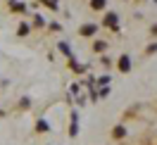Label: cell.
I'll return each mask as SVG.
<instances>
[{
  "label": "cell",
  "instance_id": "obj_1",
  "mask_svg": "<svg viewBox=\"0 0 157 145\" xmlns=\"http://www.w3.org/2000/svg\"><path fill=\"white\" fill-rule=\"evenodd\" d=\"M117 14H107V17H105V24H107V26H112V29H117Z\"/></svg>",
  "mask_w": 157,
  "mask_h": 145
},
{
  "label": "cell",
  "instance_id": "obj_2",
  "mask_svg": "<svg viewBox=\"0 0 157 145\" xmlns=\"http://www.w3.org/2000/svg\"><path fill=\"white\" fill-rule=\"evenodd\" d=\"M119 69H121V71H128V69H131V59L121 57V59H119Z\"/></svg>",
  "mask_w": 157,
  "mask_h": 145
},
{
  "label": "cell",
  "instance_id": "obj_3",
  "mask_svg": "<svg viewBox=\"0 0 157 145\" xmlns=\"http://www.w3.org/2000/svg\"><path fill=\"white\" fill-rule=\"evenodd\" d=\"M90 7H93V10H102V7H105V0H93Z\"/></svg>",
  "mask_w": 157,
  "mask_h": 145
},
{
  "label": "cell",
  "instance_id": "obj_4",
  "mask_svg": "<svg viewBox=\"0 0 157 145\" xmlns=\"http://www.w3.org/2000/svg\"><path fill=\"white\" fill-rule=\"evenodd\" d=\"M95 29H98V26H93V24H90V26H83V29H81V33H83V36H90Z\"/></svg>",
  "mask_w": 157,
  "mask_h": 145
}]
</instances>
